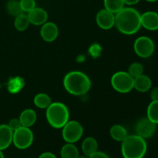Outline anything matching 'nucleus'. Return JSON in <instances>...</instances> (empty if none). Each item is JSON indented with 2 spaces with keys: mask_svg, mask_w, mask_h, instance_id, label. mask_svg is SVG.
Returning a JSON list of instances; mask_svg holds the SVG:
<instances>
[{
  "mask_svg": "<svg viewBox=\"0 0 158 158\" xmlns=\"http://www.w3.org/2000/svg\"><path fill=\"white\" fill-rule=\"evenodd\" d=\"M59 35V29L56 25L52 22H46L42 25L40 35L44 41L51 43L57 38Z\"/></svg>",
  "mask_w": 158,
  "mask_h": 158,
  "instance_id": "obj_12",
  "label": "nucleus"
},
{
  "mask_svg": "<svg viewBox=\"0 0 158 158\" xmlns=\"http://www.w3.org/2000/svg\"><path fill=\"white\" fill-rule=\"evenodd\" d=\"M89 52L91 56L94 57H97L101 52V47L97 44H94L90 46L89 49Z\"/></svg>",
  "mask_w": 158,
  "mask_h": 158,
  "instance_id": "obj_28",
  "label": "nucleus"
},
{
  "mask_svg": "<svg viewBox=\"0 0 158 158\" xmlns=\"http://www.w3.org/2000/svg\"><path fill=\"white\" fill-rule=\"evenodd\" d=\"M147 150L148 145L145 139L137 134L128 135L122 142L121 153L123 158H143Z\"/></svg>",
  "mask_w": 158,
  "mask_h": 158,
  "instance_id": "obj_3",
  "label": "nucleus"
},
{
  "mask_svg": "<svg viewBox=\"0 0 158 158\" xmlns=\"http://www.w3.org/2000/svg\"><path fill=\"white\" fill-rule=\"evenodd\" d=\"M152 86V81L148 76L142 75L134 78V88L137 89L138 92L145 93L150 90Z\"/></svg>",
  "mask_w": 158,
  "mask_h": 158,
  "instance_id": "obj_15",
  "label": "nucleus"
},
{
  "mask_svg": "<svg viewBox=\"0 0 158 158\" xmlns=\"http://www.w3.org/2000/svg\"><path fill=\"white\" fill-rule=\"evenodd\" d=\"M13 131L8 124L0 125V150L3 151L9 148L12 143Z\"/></svg>",
  "mask_w": 158,
  "mask_h": 158,
  "instance_id": "obj_14",
  "label": "nucleus"
},
{
  "mask_svg": "<svg viewBox=\"0 0 158 158\" xmlns=\"http://www.w3.org/2000/svg\"><path fill=\"white\" fill-rule=\"evenodd\" d=\"M150 97L152 101H158V87H154L151 89Z\"/></svg>",
  "mask_w": 158,
  "mask_h": 158,
  "instance_id": "obj_30",
  "label": "nucleus"
},
{
  "mask_svg": "<svg viewBox=\"0 0 158 158\" xmlns=\"http://www.w3.org/2000/svg\"><path fill=\"white\" fill-rule=\"evenodd\" d=\"M96 21L102 29H110L115 25V14L106 9H101L97 14Z\"/></svg>",
  "mask_w": 158,
  "mask_h": 158,
  "instance_id": "obj_10",
  "label": "nucleus"
},
{
  "mask_svg": "<svg viewBox=\"0 0 158 158\" xmlns=\"http://www.w3.org/2000/svg\"><path fill=\"white\" fill-rule=\"evenodd\" d=\"M36 113L32 109H26L21 113L19 116V120L23 127H31L35 124L36 121Z\"/></svg>",
  "mask_w": 158,
  "mask_h": 158,
  "instance_id": "obj_16",
  "label": "nucleus"
},
{
  "mask_svg": "<svg viewBox=\"0 0 158 158\" xmlns=\"http://www.w3.org/2000/svg\"><path fill=\"white\" fill-rule=\"evenodd\" d=\"M148 118L155 124H158V101H151L147 110Z\"/></svg>",
  "mask_w": 158,
  "mask_h": 158,
  "instance_id": "obj_24",
  "label": "nucleus"
},
{
  "mask_svg": "<svg viewBox=\"0 0 158 158\" xmlns=\"http://www.w3.org/2000/svg\"><path fill=\"white\" fill-rule=\"evenodd\" d=\"M134 49L138 56L141 58H148L154 53L155 45L154 41L149 37L140 36L134 42Z\"/></svg>",
  "mask_w": 158,
  "mask_h": 158,
  "instance_id": "obj_8",
  "label": "nucleus"
},
{
  "mask_svg": "<svg viewBox=\"0 0 158 158\" xmlns=\"http://www.w3.org/2000/svg\"><path fill=\"white\" fill-rule=\"evenodd\" d=\"M147 2H157L158 0H145Z\"/></svg>",
  "mask_w": 158,
  "mask_h": 158,
  "instance_id": "obj_35",
  "label": "nucleus"
},
{
  "mask_svg": "<svg viewBox=\"0 0 158 158\" xmlns=\"http://www.w3.org/2000/svg\"><path fill=\"white\" fill-rule=\"evenodd\" d=\"M63 86L69 94L74 96L86 94L91 87L89 77L80 71H72L65 76Z\"/></svg>",
  "mask_w": 158,
  "mask_h": 158,
  "instance_id": "obj_2",
  "label": "nucleus"
},
{
  "mask_svg": "<svg viewBox=\"0 0 158 158\" xmlns=\"http://www.w3.org/2000/svg\"><path fill=\"white\" fill-rule=\"evenodd\" d=\"M98 149V143L94 137H86L82 143V151L84 155L89 157L97 152Z\"/></svg>",
  "mask_w": 158,
  "mask_h": 158,
  "instance_id": "obj_17",
  "label": "nucleus"
},
{
  "mask_svg": "<svg viewBox=\"0 0 158 158\" xmlns=\"http://www.w3.org/2000/svg\"><path fill=\"white\" fill-rule=\"evenodd\" d=\"M110 134L114 140L123 142L127 137V131L123 126L119 124L114 125L110 130Z\"/></svg>",
  "mask_w": 158,
  "mask_h": 158,
  "instance_id": "obj_18",
  "label": "nucleus"
},
{
  "mask_svg": "<svg viewBox=\"0 0 158 158\" xmlns=\"http://www.w3.org/2000/svg\"><path fill=\"white\" fill-rule=\"evenodd\" d=\"M141 26L150 31L158 29V13L154 11H148L140 15Z\"/></svg>",
  "mask_w": 158,
  "mask_h": 158,
  "instance_id": "obj_11",
  "label": "nucleus"
},
{
  "mask_svg": "<svg viewBox=\"0 0 158 158\" xmlns=\"http://www.w3.org/2000/svg\"><path fill=\"white\" fill-rule=\"evenodd\" d=\"M33 133L29 127H23L13 131L12 143L15 148L19 150L29 148L33 142Z\"/></svg>",
  "mask_w": 158,
  "mask_h": 158,
  "instance_id": "obj_6",
  "label": "nucleus"
},
{
  "mask_svg": "<svg viewBox=\"0 0 158 158\" xmlns=\"http://www.w3.org/2000/svg\"><path fill=\"white\" fill-rule=\"evenodd\" d=\"M77 158H89V157H88V156H86V155H83V156L79 155V157Z\"/></svg>",
  "mask_w": 158,
  "mask_h": 158,
  "instance_id": "obj_34",
  "label": "nucleus"
},
{
  "mask_svg": "<svg viewBox=\"0 0 158 158\" xmlns=\"http://www.w3.org/2000/svg\"><path fill=\"white\" fill-rule=\"evenodd\" d=\"M0 158H5L4 154H3L2 153V151H1V150H0Z\"/></svg>",
  "mask_w": 158,
  "mask_h": 158,
  "instance_id": "obj_33",
  "label": "nucleus"
},
{
  "mask_svg": "<svg viewBox=\"0 0 158 158\" xmlns=\"http://www.w3.org/2000/svg\"><path fill=\"white\" fill-rule=\"evenodd\" d=\"M60 154L62 158H77L79 157V151L73 143H67L63 146Z\"/></svg>",
  "mask_w": 158,
  "mask_h": 158,
  "instance_id": "obj_19",
  "label": "nucleus"
},
{
  "mask_svg": "<svg viewBox=\"0 0 158 158\" xmlns=\"http://www.w3.org/2000/svg\"><path fill=\"white\" fill-rule=\"evenodd\" d=\"M29 23L35 26H42L47 22L48 13L45 9L35 7L27 14Z\"/></svg>",
  "mask_w": 158,
  "mask_h": 158,
  "instance_id": "obj_13",
  "label": "nucleus"
},
{
  "mask_svg": "<svg viewBox=\"0 0 158 158\" xmlns=\"http://www.w3.org/2000/svg\"><path fill=\"white\" fill-rule=\"evenodd\" d=\"M89 158H110L109 156L107 155L105 153L101 152V151H98L95 152L94 154H93L92 155H90Z\"/></svg>",
  "mask_w": 158,
  "mask_h": 158,
  "instance_id": "obj_29",
  "label": "nucleus"
},
{
  "mask_svg": "<svg viewBox=\"0 0 158 158\" xmlns=\"http://www.w3.org/2000/svg\"><path fill=\"white\" fill-rule=\"evenodd\" d=\"M156 129H157V124L153 123L148 117L140 119L135 127L137 135L143 137V139L150 138L152 137L155 133Z\"/></svg>",
  "mask_w": 158,
  "mask_h": 158,
  "instance_id": "obj_9",
  "label": "nucleus"
},
{
  "mask_svg": "<svg viewBox=\"0 0 158 158\" xmlns=\"http://www.w3.org/2000/svg\"><path fill=\"white\" fill-rule=\"evenodd\" d=\"M140 0H123L125 5H128V6H134V5L137 4Z\"/></svg>",
  "mask_w": 158,
  "mask_h": 158,
  "instance_id": "obj_32",
  "label": "nucleus"
},
{
  "mask_svg": "<svg viewBox=\"0 0 158 158\" xmlns=\"http://www.w3.org/2000/svg\"><path fill=\"white\" fill-rule=\"evenodd\" d=\"M20 6L24 12H29L35 7V0H20Z\"/></svg>",
  "mask_w": 158,
  "mask_h": 158,
  "instance_id": "obj_26",
  "label": "nucleus"
},
{
  "mask_svg": "<svg viewBox=\"0 0 158 158\" xmlns=\"http://www.w3.org/2000/svg\"><path fill=\"white\" fill-rule=\"evenodd\" d=\"M29 24H30V23H29V18H28L27 15H26L24 13L15 17V21H14L15 28L18 31H20V32H23V31H25L26 29H27Z\"/></svg>",
  "mask_w": 158,
  "mask_h": 158,
  "instance_id": "obj_23",
  "label": "nucleus"
},
{
  "mask_svg": "<svg viewBox=\"0 0 158 158\" xmlns=\"http://www.w3.org/2000/svg\"><path fill=\"white\" fill-rule=\"evenodd\" d=\"M6 9L7 12L14 17H17L24 12L20 6V2L18 0H9L6 4Z\"/></svg>",
  "mask_w": 158,
  "mask_h": 158,
  "instance_id": "obj_22",
  "label": "nucleus"
},
{
  "mask_svg": "<svg viewBox=\"0 0 158 158\" xmlns=\"http://www.w3.org/2000/svg\"><path fill=\"white\" fill-rule=\"evenodd\" d=\"M33 103L35 106L40 109H46L51 103H52V100L49 96L46 94L40 93L35 96L33 100Z\"/></svg>",
  "mask_w": 158,
  "mask_h": 158,
  "instance_id": "obj_20",
  "label": "nucleus"
},
{
  "mask_svg": "<svg viewBox=\"0 0 158 158\" xmlns=\"http://www.w3.org/2000/svg\"><path fill=\"white\" fill-rule=\"evenodd\" d=\"M134 79L124 71L115 73L111 78V85L116 91L121 94L129 93L134 89Z\"/></svg>",
  "mask_w": 158,
  "mask_h": 158,
  "instance_id": "obj_5",
  "label": "nucleus"
},
{
  "mask_svg": "<svg viewBox=\"0 0 158 158\" xmlns=\"http://www.w3.org/2000/svg\"><path fill=\"white\" fill-rule=\"evenodd\" d=\"M46 117L52 127L60 129L69 121V112L66 105L60 102H55L46 108Z\"/></svg>",
  "mask_w": 158,
  "mask_h": 158,
  "instance_id": "obj_4",
  "label": "nucleus"
},
{
  "mask_svg": "<svg viewBox=\"0 0 158 158\" xmlns=\"http://www.w3.org/2000/svg\"><path fill=\"white\" fill-rule=\"evenodd\" d=\"M104 9H107L110 12L117 14L124 7L123 0H103Z\"/></svg>",
  "mask_w": 158,
  "mask_h": 158,
  "instance_id": "obj_21",
  "label": "nucleus"
},
{
  "mask_svg": "<svg viewBox=\"0 0 158 158\" xmlns=\"http://www.w3.org/2000/svg\"><path fill=\"white\" fill-rule=\"evenodd\" d=\"M127 73L133 77V78H136V77H139V76L143 74V65L140 63H133L132 64H131V66H129Z\"/></svg>",
  "mask_w": 158,
  "mask_h": 158,
  "instance_id": "obj_25",
  "label": "nucleus"
},
{
  "mask_svg": "<svg viewBox=\"0 0 158 158\" xmlns=\"http://www.w3.org/2000/svg\"><path fill=\"white\" fill-rule=\"evenodd\" d=\"M8 126L11 128L12 131H16L17 129H19V127H21L22 124L21 122H20L19 119V118H12L9 120V123H8Z\"/></svg>",
  "mask_w": 158,
  "mask_h": 158,
  "instance_id": "obj_27",
  "label": "nucleus"
},
{
  "mask_svg": "<svg viewBox=\"0 0 158 158\" xmlns=\"http://www.w3.org/2000/svg\"><path fill=\"white\" fill-rule=\"evenodd\" d=\"M38 158H57V157H56L55 154H53L52 153L45 152V153H43L42 154H40Z\"/></svg>",
  "mask_w": 158,
  "mask_h": 158,
  "instance_id": "obj_31",
  "label": "nucleus"
},
{
  "mask_svg": "<svg viewBox=\"0 0 158 158\" xmlns=\"http://www.w3.org/2000/svg\"><path fill=\"white\" fill-rule=\"evenodd\" d=\"M115 25L121 33L135 34L141 27L140 12L134 8L123 7L115 14Z\"/></svg>",
  "mask_w": 158,
  "mask_h": 158,
  "instance_id": "obj_1",
  "label": "nucleus"
},
{
  "mask_svg": "<svg viewBox=\"0 0 158 158\" xmlns=\"http://www.w3.org/2000/svg\"><path fill=\"white\" fill-rule=\"evenodd\" d=\"M83 134V126L77 120L68 121L63 127L62 135L66 143H74L78 141Z\"/></svg>",
  "mask_w": 158,
  "mask_h": 158,
  "instance_id": "obj_7",
  "label": "nucleus"
}]
</instances>
